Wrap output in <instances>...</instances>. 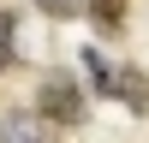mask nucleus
I'll list each match as a JSON object with an SVG mask.
<instances>
[{
  "label": "nucleus",
  "instance_id": "nucleus-7",
  "mask_svg": "<svg viewBox=\"0 0 149 143\" xmlns=\"http://www.w3.org/2000/svg\"><path fill=\"white\" fill-rule=\"evenodd\" d=\"M36 12H48V18H78L84 12V0H30Z\"/></svg>",
  "mask_w": 149,
  "mask_h": 143
},
{
  "label": "nucleus",
  "instance_id": "nucleus-1",
  "mask_svg": "<svg viewBox=\"0 0 149 143\" xmlns=\"http://www.w3.org/2000/svg\"><path fill=\"white\" fill-rule=\"evenodd\" d=\"M36 113H42L54 131L84 125V90H78V78H66V72H48V78L36 83Z\"/></svg>",
  "mask_w": 149,
  "mask_h": 143
},
{
  "label": "nucleus",
  "instance_id": "nucleus-3",
  "mask_svg": "<svg viewBox=\"0 0 149 143\" xmlns=\"http://www.w3.org/2000/svg\"><path fill=\"white\" fill-rule=\"evenodd\" d=\"M113 95H119V101L131 107V113H143V107H149V78H143L137 66H125V72L113 78Z\"/></svg>",
  "mask_w": 149,
  "mask_h": 143
},
{
  "label": "nucleus",
  "instance_id": "nucleus-5",
  "mask_svg": "<svg viewBox=\"0 0 149 143\" xmlns=\"http://www.w3.org/2000/svg\"><path fill=\"white\" fill-rule=\"evenodd\" d=\"M18 60V24H12V12H0V72Z\"/></svg>",
  "mask_w": 149,
  "mask_h": 143
},
{
  "label": "nucleus",
  "instance_id": "nucleus-6",
  "mask_svg": "<svg viewBox=\"0 0 149 143\" xmlns=\"http://www.w3.org/2000/svg\"><path fill=\"white\" fill-rule=\"evenodd\" d=\"M84 72L95 78V90H102V95H113V72H107V60L95 54V48H84Z\"/></svg>",
  "mask_w": 149,
  "mask_h": 143
},
{
  "label": "nucleus",
  "instance_id": "nucleus-4",
  "mask_svg": "<svg viewBox=\"0 0 149 143\" xmlns=\"http://www.w3.org/2000/svg\"><path fill=\"white\" fill-rule=\"evenodd\" d=\"M84 12H90V18H95V24H102V30H107V36H113V30H119V24H125V0H84Z\"/></svg>",
  "mask_w": 149,
  "mask_h": 143
},
{
  "label": "nucleus",
  "instance_id": "nucleus-2",
  "mask_svg": "<svg viewBox=\"0 0 149 143\" xmlns=\"http://www.w3.org/2000/svg\"><path fill=\"white\" fill-rule=\"evenodd\" d=\"M0 143H54V125L36 107H18V113H0Z\"/></svg>",
  "mask_w": 149,
  "mask_h": 143
}]
</instances>
